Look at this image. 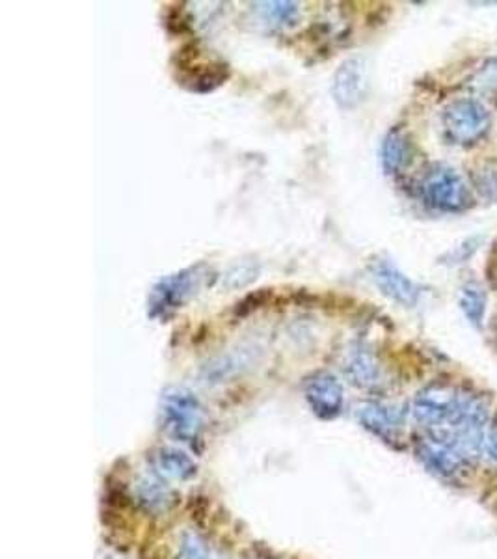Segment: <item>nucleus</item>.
Returning a JSON list of instances; mask_svg holds the SVG:
<instances>
[{
  "label": "nucleus",
  "mask_w": 497,
  "mask_h": 559,
  "mask_svg": "<svg viewBox=\"0 0 497 559\" xmlns=\"http://www.w3.org/2000/svg\"><path fill=\"white\" fill-rule=\"evenodd\" d=\"M160 424L170 437L194 443L202 437L205 425L204 409L198 398L181 386H170L160 396Z\"/></svg>",
  "instance_id": "nucleus-1"
},
{
  "label": "nucleus",
  "mask_w": 497,
  "mask_h": 559,
  "mask_svg": "<svg viewBox=\"0 0 497 559\" xmlns=\"http://www.w3.org/2000/svg\"><path fill=\"white\" fill-rule=\"evenodd\" d=\"M207 272L209 270L205 265H196V267L179 270L175 275L159 280L149 293L147 315L151 319H160V321H166L168 317H172L179 308L185 306L191 296L196 295V291L202 288Z\"/></svg>",
  "instance_id": "nucleus-2"
},
{
  "label": "nucleus",
  "mask_w": 497,
  "mask_h": 559,
  "mask_svg": "<svg viewBox=\"0 0 497 559\" xmlns=\"http://www.w3.org/2000/svg\"><path fill=\"white\" fill-rule=\"evenodd\" d=\"M490 112L477 99H457L441 114V127L447 141L470 148L483 141L490 131Z\"/></svg>",
  "instance_id": "nucleus-3"
},
{
  "label": "nucleus",
  "mask_w": 497,
  "mask_h": 559,
  "mask_svg": "<svg viewBox=\"0 0 497 559\" xmlns=\"http://www.w3.org/2000/svg\"><path fill=\"white\" fill-rule=\"evenodd\" d=\"M421 196L436 211H464L473 204L470 186L451 167H434L421 181Z\"/></svg>",
  "instance_id": "nucleus-4"
},
{
  "label": "nucleus",
  "mask_w": 497,
  "mask_h": 559,
  "mask_svg": "<svg viewBox=\"0 0 497 559\" xmlns=\"http://www.w3.org/2000/svg\"><path fill=\"white\" fill-rule=\"evenodd\" d=\"M462 398L464 392H460L453 386H428L415 396L412 414L415 422L423 425L427 432H438L454 418Z\"/></svg>",
  "instance_id": "nucleus-5"
},
{
  "label": "nucleus",
  "mask_w": 497,
  "mask_h": 559,
  "mask_svg": "<svg viewBox=\"0 0 497 559\" xmlns=\"http://www.w3.org/2000/svg\"><path fill=\"white\" fill-rule=\"evenodd\" d=\"M369 90V68L364 59L344 60L339 65L334 83L331 96L341 109H354L364 101Z\"/></svg>",
  "instance_id": "nucleus-6"
},
{
  "label": "nucleus",
  "mask_w": 497,
  "mask_h": 559,
  "mask_svg": "<svg viewBox=\"0 0 497 559\" xmlns=\"http://www.w3.org/2000/svg\"><path fill=\"white\" fill-rule=\"evenodd\" d=\"M417 453L427 469L438 476L454 477L470 464L457 450V446L440 433L427 432V437L421 438Z\"/></svg>",
  "instance_id": "nucleus-7"
},
{
  "label": "nucleus",
  "mask_w": 497,
  "mask_h": 559,
  "mask_svg": "<svg viewBox=\"0 0 497 559\" xmlns=\"http://www.w3.org/2000/svg\"><path fill=\"white\" fill-rule=\"evenodd\" d=\"M304 396L319 418H338L343 411V386L331 373L320 372L307 377L304 382Z\"/></svg>",
  "instance_id": "nucleus-8"
},
{
  "label": "nucleus",
  "mask_w": 497,
  "mask_h": 559,
  "mask_svg": "<svg viewBox=\"0 0 497 559\" xmlns=\"http://www.w3.org/2000/svg\"><path fill=\"white\" fill-rule=\"evenodd\" d=\"M373 280H375L376 288L383 291L384 295L396 301L401 306H415L420 301L421 290L420 285L407 277L393 262L383 259L376 262L373 267Z\"/></svg>",
  "instance_id": "nucleus-9"
},
{
  "label": "nucleus",
  "mask_w": 497,
  "mask_h": 559,
  "mask_svg": "<svg viewBox=\"0 0 497 559\" xmlns=\"http://www.w3.org/2000/svg\"><path fill=\"white\" fill-rule=\"evenodd\" d=\"M357 416L365 429H369L371 433L383 438L396 437L397 433L401 432L402 422H404L401 409L384 405V403H367L360 409Z\"/></svg>",
  "instance_id": "nucleus-10"
},
{
  "label": "nucleus",
  "mask_w": 497,
  "mask_h": 559,
  "mask_svg": "<svg viewBox=\"0 0 497 559\" xmlns=\"http://www.w3.org/2000/svg\"><path fill=\"white\" fill-rule=\"evenodd\" d=\"M151 466L157 476L162 479H173V482H186L198 472L194 459L186 455L185 451H179L175 448L155 450L151 455Z\"/></svg>",
  "instance_id": "nucleus-11"
},
{
  "label": "nucleus",
  "mask_w": 497,
  "mask_h": 559,
  "mask_svg": "<svg viewBox=\"0 0 497 559\" xmlns=\"http://www.w3.org/2000/svg\"><path fill=\"white\" fill-rule=\"evenodd\" d=\"M412 159V144L401 129H391L380 148V161L386 174H399L402 168L409 167Z\"/></svg>",
  "instance_id": "nucleus-12"
},
{
  "label": "nucleus",
  "mask_w": 497,
  "mask_h": 559,
  "mask_svg": "<svg viewBox=\"0 0 497 559\" xmlns=\"http://www.w3.org/2000/svg\"><path fill=\"white\" fill-rule=\"evenodd\" d=\"M136 496L147 511H166L172 508L175 501L173 490L155 472L149 476L141 477V482L136 483Z\"/></svg>",
  "instance_id": "nucleus-13"
},
{
  "label": "nucleus",
  "mask_w": 497,
  "mask_h": 559,
  "mask_svg": "<svg viewBox=\"0 0 497 559\" xmlns=\"http://www.w3.org/2000/svg\"><path fill=\"white\" fill-rule=\"evenodd\" d=\"M347 375L356 386L367 388L380 380V366L371 351L364 348L354 349L347 361Z\"/></svg>",
  "instance_id": "nucleus-14"
},
{
  "label": "nucleus",
  "mask_w": 497,
  "mask_h": 559,
  "mask_svg": "<svg viewBox=\"0 0 497 559\" xmlns=\"http://www.w3.org/2000/svg\"><path fill=\"white\" fill-rule=\"evenodd\" d=\"M254 12L262 23L275 28L293 25L299 17V4L289 0H275V2H255Z\"/></svg>",
  "instance_id": "nucleus-15"
},
{
  "label": "nucleus",
  "mask_w": 497,
  "mask_h": 559,
  "mask_svg": "<svg viewBox=\"0 0 497 559\" xmlns=\"http://www.w3.org/2000/svg\"><path fill=\"white\" fill-rule=\"evenodd\" d=\"M486 291L478 285V283H465L464 288L460 290L459 306L462 309L468 323L475 328H483L486 314Z\"/></svg>",
  "instance_id": "nucleus-16"
},
{
  "label": "nucleus",
  "mask_w": 497,
  "mask_h": 559,
  "mask_svg": "<svg viewBox=\"0 0 497 559\" xmlns=\"http://www.w3.org/2000/svg\"><path fill=\"white\" fill-rule=\"evenodd\" d=\"M470 86L478 96H497V59L486 60L485 64L473 73Z\"/></svg>",
  "instance_id": "nucleus-17"
},
{
  "label": "nucleus",
  "mask_w": 497,
  "mask_h": 559,
  "mask_svg": "<svg viewBox=\"0 0 497 559\" xmlns=\"http://www.w3.org/2000/svg\"><path fill=\"white\" fill-rule=\"evenodd\" d=\"M472 178L473 185L483 198L497 199V161H486L478 165Z\"/></svg>",
  "instance_id": "nucleus-18"
},
{
  "label": "nucleus",
  "mask_w": 497,
  "mask_h": 559,
  "mask_svg": "<svg viewBox=\"0 0 497 559\" xmlns=\"http://www.w3.org/2000/svg\"><path fill=\"white\" fill-rule=\"evenodd\" d=\"M178 559H222L198 535H185L181 540Z\"/></svg>",
  "instance_id": "nucleus-19"
},
{
  "label": "nucleus",
  "mask_w": 497,
  "mask_h": 559,
  "mask_svg": "<svg viewBox=\"0 0 497 559\" xmlns=\"http://www.w3.org/2000/svg\"><path fill=\"white\" fill-rule=\"evenodd\" d=\"M478 245H481V238L464 239L462 245L449 252V259H451L449 264H464L465 259H470L475 254Z\"/></svg>",
  "instance_id": "nucleus-20"
},
{
  "label": "nucleus",
  "mask_w": 497,
  "mask_h": 559,
  "mask_svg": "<svg viewBox=\"0 0 497 559\" xmlns=\"http://www.w3.org/2000/svg\"><path fill=\"white\" fill-rule=\"evenodd\" d=\"M486 448L490 451L492 459L497 461V427H494L490 433H488V440H486Z\"/></svg>",
  "instance_id": "nucleus-21"
}]
</instances>
